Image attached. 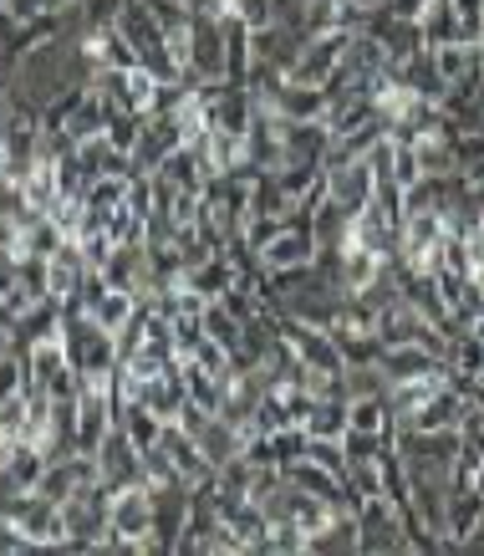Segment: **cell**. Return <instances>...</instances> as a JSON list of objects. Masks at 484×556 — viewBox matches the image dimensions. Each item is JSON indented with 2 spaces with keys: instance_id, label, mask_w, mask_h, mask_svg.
Listing matches in <instances>:
<instances>
[{
  "instance_id": "cell-1",
  "label": "cell",
  "mask_w": 484,
  "mask_h": 556,
  "mask_svg": "<svg viewBox=\"0 0 484 556\" xmlns=\"http://www.w3.org/2000/svg\"><path fill=\"white\" fill-rule=\"evenodd\" d=\"M153 541V490L149 485H128L113 495V536L107 546L123 552H143Z\"/></svg>"
},
{
  "instance_id": "cell-2",
  "label": "cell",
  "mask_w": 484,
  "mask_h": 556,
  "mask_svg": "<svg viewBox=\"0 0 484 556\" xmlns=\"http://www.w3.org/2000/svg\"><path fill=\"white\" fill-rule=\"evenodd\" d=\"M357 541L362 552H408V526H403V510L387 501V495H372L357 510Z\"/></svg>"
},
{
  "instance_id": "cell-3",
  "label": "cell",
  "mask_w": 484,
  "mask_h": 556,
  "mask_svg": "<svg viewBox=\"0 0 484 556\" xmlns=\"http://www.w3.org/2000/svg\"><path fill=\"white\" fill-rule=\"evenodd\" d=\"M189 77L225 83V26L209 11H194V26H189Z\"/></svg>"
},
{
  "instance_id": "cell-4",
  "label": "cell",
  "mask_w": 484,
  "mask_h": 556,
  "mask_svg": "<svg viewBox=\"0 0 484 556\" xmlns=\"http://www.w3.org/2000/svg\"><path fill=\"white\" fill-rule=\"evenodd\" d=\"M311 261H317V236H311L306 225H291V219L281 225V236H276L266 251H260V266H266V270L311 266Z\"/></svg>"
},
{
  "instance_id": "cell-5",
  "label": "cell",
  "mask_w": 484,
  "mask_h": 556,
  "mask_svg": "<svg viewBox=\"0 0 484 556\" xmlns=\"http://www.w3.org/2000/svg\"><path fill=\"white\" fill-rule=\"evenodd\" d=\"M301 429L311 439H342L347 434V399H311Z\"/></svg>"
},
{
  "instance_id": "cell-6",
  "label": "cell",
  "mask_w": 484,
  "mask_h": 556,
  "mask_svg": "<svg viewBox=\"0 0 484 556\" xmlns=\"http://www.w3.org/2000/svg\"><path fill=\"white\" fill-rule=\"evenodd\" d=\"M133 312H138V296H133V291L107 287V291H102V302L92 306V321H98L102 332H113V338H117V332L133 321Z\"/></svg>"
},
{
  "instance_id": "cell-7",
  "label": "cell",
  "mask_w": 484,
  "mask_h": 556,
  "mask_svg": "<svg viewBox=\"0 0 484 556\" xmlns=\"http://www.w3.org/2000/svg\"><path fill=\"white\" fill-rule=\"evenodd\" d=\"M306 459H311V465H321V470H332L336 480H342V475H347V450H342V439H311V444H306Z\"/></svg>"
},
{
  "instance_id": "cell-8",
  "label": "cell",
  "mask_w": 484,
  "mask_h": 556,
  "mask_svg": "<svg viewBox=\"0 0 484 556\" xmlns=\"http://www.w3.org/2000/svg\"><path fill=\"white\" fill-rule=\"evenodd\" d=\"M418 179H423V169H418L413 143H398V149H393V185H398V189H413Z\"/></svg>"
},
{
  "instance_id": "cell-9",
  "label": "cell",
  "mask_w": 484,
  "mask_h": 556,
  "mask_svg": "<svg viewBox=\"0 0 484 556\" xmlns=\"http://www.w3.org/2000/svg\"><path fill=\"white\" fill-rule=\"evenodd\" d=\"M26 393V357H0V404Z\"/></svg>"
},
{
  "instance_id": "cell-10",
  "label": "cell",
  "mask_w": 484,
  "mask_h": 556,
  "mask_svg": "<svg viewBox=\"0 0 484 556\" xmlns=\"http://www.w3.org/2000/svg\"><path fill=\"white\" fill-rule=\"evenodd\" d=\"M72 0H47V11H67Z\"/></svg>"
}]
</instances>
